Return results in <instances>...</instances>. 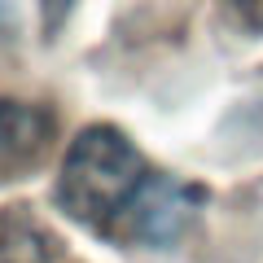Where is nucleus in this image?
<instances>
[{
  "mask_svg": "<svg viewBox=\"0 0 263 263\" xmlns=\"http://www.w3.org/2000/svg\"><path fill=\"white\" fill-rule=\"evenodd\" d=\"M149 176L154 167L132 145L127 132L110 127V123H92L70 141L62 167H57L53 206L70 224L92 228L105 241H114L123 215L141 197V189L149 184Z\"/></svg>",
  "mask_w": 263,
  "mask_h": 263,
  "instance_id": "f257e3e1",
  "label": "nucleus"
},
{
  "mask_svg": "<svg viewBox=\"0 0 263 263\" xmlns=\"http://www.w3.org/2000/svg\"><path fill=\"white\" fill-rule=\"evenodd\" d=\"M202 202H206V189L202 184H189V180H176L167 171H154L149 184L141 189V197L132 202V211L123 215L114 241L167 250V246H176L189 233V224L197 219Z\"/></svg>",
  "mask_w": 263,
  "mask_h": 263,
  "instance_id": "f03ea898",
  "label": "nucleus"
},
{
  "mask_svg": "<svg viewBox=\"0 0 263 263\" xmlns=\"http://www.w3.org/2000/svg\"><path fill=\"white\" fill-rule=\"evenodd\" d=\"M62 241L53 228H44L27 206L0 211V263H57Z\"/></svg>",
  "mask_w": 263,
  "mask_h": 263,
  "instance_id": "7ed1b4c3",
  "label": "nucleus"
},
{
  "mask_svg": "<svg viewBox=\"0 0 263 263\" xmlns=\"http://www.w3.org/2000/svg\"><path fill=\"white\" fill-rule=\"evenodd\" d=\"M48 132H53V114L48 110L13 101V97H0V167L31 158L48 141Z\"/></svg>",
  "mask_w": 263,
  "mask_h": 263,
  "instance_id": "20e7f679",
  "label": "nucleus"
},
{
  "mask_svg": "<svg viewBox=\"0 0 263 263\" xmlns=\"http://www.w3.org/2000/svg\"><path fill=\"white\" fill-rule=\"evenodd\" d=\"M79 0H40V22H44V35H57V31L66 27V18H70V9H75Z\"/></svg>",
  "mask_w": 263,
  "mask_h": 263,
  "instance_id": "39448f33",
  "label": "nucleus"
},
{
  "mask_svg": "<svg viewBox=\"0 0 263 263\" xmlns=\"http://www.w3.org/2000/svg\"><path fill=\"white\" fill-rule=\"evenodd\" d=\"M228 13H233L250 35H263V0H228Z\"/></svg>",
  "mask_w": 263,
  "mask_h": 263,
  "instance_id": "423d86ee",
  "label": "nucleus"
},
{
  "mask_svg": "<svg viewBox=\"0 0 263 263\" xmlns=\"http://www.w3.org/2000/svg\"><path fill=\"white\" fill-rule=\"evenodd\" d=\"M18 27V0H0V31Z\"/></svg>",
  "mask_w": 263,
  "mask_h": 263,
  "instance_id": "0eeeda50",
  "label": "nucleus"
}]
</instances>
